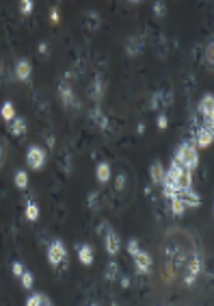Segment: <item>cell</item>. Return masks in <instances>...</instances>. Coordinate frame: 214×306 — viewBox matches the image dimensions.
Segmentation results:
<instances>
[{
    "mask_svg": "<svg viewBox=\"0 0 214 306\" xmlns=\"http://www.w3.org/2000/svg\"><path fill=\"white\" fill-rule=\"evenodd\" d=\"M175 163H180L184 170H190L193 171L195 168L199 165V152H197V146H195L193 141H184L178 146V150H175Z\"/></svg>",
    "mask_w": 214,
    "mask_h": 306,
    "instance_id": "obj_1",
    "label": "cell"
},
{
    "mask_svg": "<svg viewBox=\"0 0 214 306\" xmlns=\"http://www.w3.org/2000/svg\"><path fill=\"white\" fill-rule=\"evenodd\" d=\"M197 113H199V119H201L206 126H212V122H214V96L212 94H206L201 98Z\"/></svg>",
    "mask_w": 214,
    "mask_h": 306,
    "instance_id": "obj_2",
    "label": "cell"
},
{
    "mask_svg": "<svg viewBox=\"0 0 214 306\" xmlns=\"http://www.w3.org/2000/svg\"><path fill=\"white\" fill-rule=\"evenodd\" d=\"M48 261L52 267H61L65 261H67V250H65L63 241H54L48 248Z\"/></svg>",
    "mask_w": 214,
    "mask_h": 306,
    "instance_id": "obj_3",
    "label": "cell"
},
{
    "mask_svg": "<svg viewBox=\"0 0 214 306\" xmlns=\"http://www.w3.org/2000/svg\"><path fill=\"white\" fill-rule=\"evenodd\" d=\"M46 163V152L41 150L39 146H31L29 150H26V165H29L31 170H41Z\"/></svg>",
    "mask_w": 214,
    "mask_h": 306,
    "instance_id": "obj_4",
    "label": "cell"
},
{
    "mask_svg": "<svg viewBox=\"0 0 214 306\" xmlns=\"http://www.w3.org/2000/svg\"><path fill=\"white\" fill-rule=\"evenodd\" d=\"M134 267H137V273H143V276H147V273L152 272V265H153V261H152V256L147 252H143V250H138L137 254H134Z\"/></svg>",
    "mask_w": 214,
    "mask_h": 306,
    "instance_id": "obj_5",
    "label": "cell"
},
{
    "mask_svg": "<svg viewBox=\"0 0 214 306\" xmlns=\"http://www.w3.org/2000/svg\"><path fill=\"white\" fill-rule=\"evenodd\" d=\"M104 248L110 256L119 254V248H122V241H119V235L115 233L113 228H106L104 230Z\"/></svg>",
    "mask_w": 214,
    "mask_h": 306,
    "instance_id": "obj_6",
    "label": "cell"
},
{
    "mask_svg": "<svg viewBox=\"0 0 214 306\" xmlns=\"http://www.w3.org/2000/svg\"><path fill=\"white\" fill-rule=\"evenodd\" d=\"M199 270H201V258H199V254H193V258L188 261V265H186V272H184V282L186 285H193L195 278H197Z\"/></svg>",
    "mask_w": 214,
    "mask_h": 306,
    "instance_id": "obj_7",
    "label": "cell"
},
{
    "mask_svg": "<svg viewBox=\"0 0 214 306\" xmlns=\"http://www.w3.org/2000/svg\"><path fill=\"white\" fill-rule=\"evenodd\" d=\"M171 102H173V91H153L152 109H156V111L167 109V106H171Z\"/></svg>",
    "mask_w": 214,
    "mask_h": 306,
    "instance_id": "obj_8",
    "label": "cell"
},
{
    "mask_svg": "<svg viewBox=\"0 0 214 306\" xmlns=\"http://www.w3.org/2000/svg\"><path fill=\"white\" fill-rule=\"evenodd\" d=\"M59 98H61V102L65 106H72V109H78V100H76V96H74V91H72V87L67 85V83H61L59 85Z\"/></svg>",
    "mask_w": 214,
    "mask_h": 306,
    "instance_id": "obj_9",
    "label": "cell"
},
{
    "mask_svg": "<svg viewBox=\"0 0 214 306\" xmlns=\"http://www.w3.org/2000/svg\"><path fill=\"white\" fill-rule=\"evenodd\" d=\"M175 187H178V191H186V189H193V171L190 170H180V174L175 176Z\"/></svg>",
    "mask_w": 214,
    "mask_h": 306,
    "instance_id": "obj_10",
    "label": "cell"
},
{
    "mask_svg": "<svg viewBox=\"0 0 214 306\" xmlns=\"http://www.w3.org/2000/svg\"><path fill=\"white\" fill-rule=\"evenodd\" d=\"M125 52H128V57H138L143 52V37L130 35L128 41H125Z\"/></svg>",
    "mask_w": 214,
    "mask_h": 306,
    "instance_id": "obj_11",
    "label": "cell"
},
{
    "mask_svg": "<svg viewBox=\"0 0 214 306\" xmlns=\"http://www.w3.org/2000/svg\"><path fill=\"white\" fill-rule=\"evenodd\" d=\"M104 94H106V81H104L102 76H95V81H93V87H91V91H89L91 100L95 102V104H100L102 98H104Z\"/></svg>",
    "mask_w": 214,
    "mask_h": 306,
    "instance_id": "obj_12",
    "label": "cell"
},
{
    "mask_svg": "<svg viewBox=\"0 0 214 306\" xmlns=\"http://www.w3.org/2000/svg\"><path fill=\"white\" fill-rule=\"evenodd\" d=\"M178 198L184 202V206H186V208H197L199 204H201V198H199L197 193L193 191V189H186V191H180V193H178Z\"/></svg>",
    "mask_w": 214,
    "mask_h": 306,
    "instance_id": "obj_13",
    "label": "cell"
},
{
    "mask_svg": "<svg viewBox=\"0 0 214 306\" xmlns=\"http://www.w3.org/2000/svg\"><path fill=\"white\" fill-rule=\"evenodd\" d=\"M82 17H85V26H87V31H91V33H95V31L102 26V17L97 16L95 11H87Z\"/></svg>",
    "mask_w": 214,
    "mask_h": 306,
    "instance_id": "obj_14",
    "label": "cell"
},
{
    "mask_svg": "<svg viewBox=\"0 0 214 306\" xmlns=\"http://www.w3.org/2000/svg\"><path fill=\"white\" fill-rule=\"evenodd\" d=\"M9 133H11V135H15V137L26 135V122H24L22 118H13V119H9Z\"/></svg>",
    "mask_w": 214,
    "mask_h": 306,
    "instance_id": "obj_15",
    "label": "cell"
},
{
    "mask_svg": "<svg viewBox=\"0 0 214 306\" xmlns=\"http://www.w3.org/2000/svg\"><path fill=\"white\" fill-rule=\"evenodd\" d=\"M15 78H20V81H29V78H31V63L26 61V59H20V61H17Z\"/></svg>",
    "mask_w": 214,
    "mask_h": 306,
    "instance_id": "obj_16",
    "label": "cell"
},
{
    "mask_svg": "<svg viewBox=\"0 0 214 306\" xmlns=\"http://www.w3.org/2000/svg\"><path fill=\"white\" fill-rule=\"evenodd\" d=\"M89 115H91V119H93V122H95V126H100V128H106V126H108V118H106V115L102 113L100 104H95V106H93Z\"/></svg>",
    "mask_w": 214,
    "mask_h": 306,
    "instance_id": "obj_17",
    "label": "cell"
},
{
    "mask_svg": "<svg viewBox=\"0 0 214 306\" xmlns=\"http://www.w3.org/2000/svg\"><path fill=\"white\" fill-rule=\"evenodd\" d=\"M150 178H152L153 185H160L162 178H165V168H162L158 161H156V163H152V168H150Z\"/></svg>",
    "mask_w": 214,
    "mask_h": 306,
    "instance_id": "obj_18",
    "label": "cell"
},
{
    "mask_svg": "<svg viewBox=\"0 0 214 306\" xmlns=\"http://www.w3.org/2000/svg\"><path fill=\"white\" fill-rule=\"evenodd\" d=\"M78 258L82 265H91L93 263V250L91 245H78Z\"/></svg>",
    "mask_w": 214,
    "mask_h": 306,
    "instance_id": "obj_19",
    "label": "cell"
},
{
    "mask_svg": "<svg viewBox=\"0 0 214 306\" xmlns=\"http://www.w3.org/2000/svg\"><path fill=\"white\" fill-rule=\"evenodd\" d=\"M39 304H44V306H50V304H52V300H50L46 293H32L31 298L26 300V306H39Z\"/></svg>",
    "mask_w": 214,
    "mask_h": 306,
    "instance_id": "obj_20",
    "label": "cell"
},
{
    "mask_svg": "<svg viewBox=\"0 0 214 306\" xmlns=\"http://www.w3.org/2000/svg\"><path fill=\"white\" fill-rule=\"evenodd\" d=\"M95 178L100 180L102 185L108 183V180H110V165L108 163H100V165H97V168H95Z\"/></svg>",
    "mask_w": 214,
    "mask_h": 306,
    "instance_id": "obj_21",
    "label": "cell"
},
{
    "mask_svg": "<svg viewBox=\"0 0 214 306\" xmlns=\"http://www.w3.org/2000/svg\"><path fill=\"white\" fill-rule=\"evenodd\" d=\"M169 202H171V215H173V217H182L184 213H186V206H184V202L180 200L178 196H175V198H171Z\"/></svg>",
    "mask_w": 214,
    "mask_h": 306,
    "instance_id": "obj_22",
    "label": "cell"
},
{
    "mask_svg": "<svg viewBox=\"0 0 214 306\" xmlns=\"http://www.w3.org/2000/svg\"><path fill=\"white\" fill-rule=\"evenodd\" d=\"M24 217L29 221H37V220H39V206H37L35 202L29 200V202H26V208H24Z\"/></svg>",
    "mask_w": 214,
    "mask_h": 306,
    "instance_id": "obj_23",
    "label": "cell"
},
{
    "mask_svg": "<svg viewBox=\"0 0 214 306\" xmlns=\"http://www.w3.org/2000/svg\"><path fill=\"white\" fill-rule=\"evenodd\" d=\"M104 278L108 282H113V280H117L119 278V265L115 261H110L108 265H106V270H104Z\"/></svg>",
    "mask_w": 214,
    "mask_h": 306,
    "instance_id": "obj_24",
    "label": "cell"
},
{
    "mask_svg": "<svg viewBox=\"0 0 214 306\" xmlns=\"http://www.w3.org/2000/svg\"><path fill=\"white\" fill-rule=\"evenodd\" d=\"M15 187L17 189H26V187H29V174H26L24 170L15 171Z\"/></svg>",
    "mask_w": 214,
    "mask_h": 306,
    "instance_id": "obj_25",
    "label": "cell"
},
{
    "mask_svg": "<svg viewBox=\"0 0 214 306\" xmlns=\"http://www.w3.org/2000/svg\"><path fill=\"white\" fill-rule=\"evenodd\" d=\"M0 115H2V119H7V122L15 118V109H13L11 102H4V104H2V111H0Z\"/></svg>",
    "mask_w": 214,
    "mask_h": 306,
    "instance_id": "obj_26",
    "label": "cell"
},
{
    "mask_svg": "<svg viewBox=\"0 0 214 306\" xmlns=\"http://www.w3.org/2000/svg\"><path fill=\"white\" fill-rule=\"evenodd\" d=\"M20 280H22V287H24V289H31L32 282H35V276H32V272L24 270V272L20 273Z\"/></svg>",
    "mask_w": 214,
    "mask_h": 306,
    "instance_id": "obj_27",
    "label": "cell"
},
{
    "mask_svg": "<svg viewBox=\"0 0 214 306\" xmlns=\"http://www.w3.org/2000/svg\"><path fill=\"white\" fill-rule=\"evenodd\" d=\"M153 16L156 17H165L167 16V7H165V2H162V0H156V2H153Z\"/></svg>",
    "mask_w": 214,
    "mask_h": 306,
    "instance_id": "obj_28",
    "label": "cell"
},
{
    "mask_svg": "<svg viewBox=\"0 0 214 306\" xmlns=\"http://www.w3.org/2000/svg\"><path fill=\"white\" fill-rule=\"evenodd\" d=\"M32 7H35L32 0H20V13H22V16H31Z\"/></svg>",
    "mask_w": 214,
    "mask_h": 306,
    "instance_id": "obj_29",
    "label": "cell"
},
{
    "mask_svg": "<svg viewBox=\"0 0 214 306\" xmlns=\"http://www.w3.org/2000/svg\"><path fill=\"white\" fill-rule=\"evenodd\" d=\"M138 250H141V248H138V241H137V239H130V241H128V252H130V256H134Z\"/></svg>",
    "mask_w": 214,
    "mask_h": 306,
    "instance_id": "obj_30",
    "label": "cell"
},
{
    "mask_svg": "<svg viewBox=\"0 0 214 306\" xmlns=\"http://www.w3.org/2000/svg\"><path fill=\"white\" fill-rule=\"evenodd\" d=\"M89 206L93 208V211H97V208H100V202H97V193L95 191L89 193Z\"/></svg>",
    "mask_w": 214,
    "mask_h": 306,
    "instance_id": "obj_31",
    "label": "cell"
},
{
    "mask_svg": "<svg viewBox=\"0 0 214 306\" xmlns=\"http://www.w3.org/2000/svg\"><path fill=\"white\" fill-rule=\"evenodd\" d=\"M48 54H50V46L46 44V41H41V44H39V57H41V59H46Z\"/></svg>",
    "mask_w": 214,
    "mask_h": 306,
    "instance_id": "obj_32",
    "label": "cell"
},
{
    "mask_svg": "<svg viewBox=\"0 0 214 306\" xmlns=\"http://www.w3.org/2000/svg\"><path fill=\"white\" fill-rule=\"evenodd\" d=\"M11 272H13V276H15V278H20V273L24 272V265L15 261V263H13V267H11Z\"/></svg>",
    "mask_w": 214,
    "mask_h": 306,
    "instance_id": "obj_33",
    "label": "cell"
},
{
    "mask_svg": "<svg viewBox=\"0 0 214 306\" xmlns=\"http://www.w3.org/2000/svg\"><path fill=\"white\" fill-rule=\"evenodd\" d=\"M115 187H117V191H123V187H125V176L123 174L117 176V180H115Z\"/></svg>",
    "mask_w": 214,
    "mask_h": 306,
    "instance_id": "obj_34",
    "label": "cell"
},
{
    "mask_svg": "<svg viewBox=\"0 0 214 306\" xmlns=\"http://www.w3.org/2000/svg\"><path fill=\"white\" fill-rule=\"evenodd\" d=\"M167 124H169L167 115H165V113H160V115H158V128H162V131H165V128H167Z\"/></svg>",
    "mask_w": 214,
    "mask_h": 306,
    "instance_id": "obj_35",
    "label": "cell"
},
{
    "mask_svg": "<svg viewBox=\"0 0 214 306\" xmlns=\"http://www.w3.org/2000/svg\"><path fill=\"white\" fill-rule=\"evenodd\" d=\"M50 20H52V24H59V9H52V11H50Z\"/></svg>",
    "mask_w": 214,
    "mask_h": 306,
    "instance_id": "obj_36",
    "label": "cell"
},
{
    "mask_svg": "<svg viewBox=\"0 0 214 306\" xmlns=\"http://www.w3.org/2000/svg\"><path fill=\"white\" fill-rule=\"evenodd\" d=\"M206 59H208V66L212 68V44H208V50H206Z\"/></svg>",
    "mask_w": 214,
    "mask_h": 306,
    "instance_id": "obj_37",
    "label": "cell"
},
{
    "mask_svg": "<svg viewBox=\"0 0 214 306\" xmlns=\"http://www.w3.org/2000/svg\"><path fill=\"white\" fill-rule=\"evenodd\" d=\"M122 287H130V278L128 276H122Z\"/></svg>",
    "mask_w": 214,
    "mask_h": 306,
    "instance_id": "obj_38",
    "label": "cell"
},
{
    "mask_svg": "<svg viewBox=\"0 0 214 306\" xmlns=\"http://www.w3.org/2000/svg\"><path fill=\"white\" fill-rule=\"evenodd\" d=\"M2 163H4V148L0 146V165H2Z\"/></svg>",
    "mask_w": 214,
    "mask_h": 306,
    "instance_id": "obj_39",
    "label": "cell"
},
{
    "mask_svg": "<svg viewBox=\"0 0 214 306\" xmlns=\"http://www.w3.org/2000/svg\"><path fill=\"white\" fill-rule=\"evenodd\" d=\"M128 2H132V4H141L143 0H128Z\"/></svg>",
    "mask_w": 214,
    "mask_h": 306,
    "instance_id": "obj_40",
    "label": "cell"
}]
</instances>
